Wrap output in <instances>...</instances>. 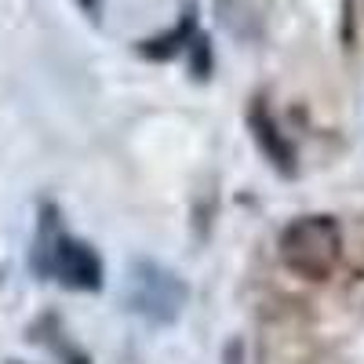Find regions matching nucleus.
I'll use <instances>...</instances> for the list:
<instances>
[{"label":"nucleus","instance_id":"obj_6","mask_svg":"<svg viewBox=\"0 0 364 364\" xmlns=\"http://www.w3.org/2000/svg\"><path fill=\"white\" fill-rule=\"evenodd\" d=\"M77 4H80L87 15H99V0H77Z\"/></svg>","mask_w":364,"mask_h":364},{"label":"nucleus","instance_id":"obj_3","mask_svg":"<svg viewBox=\"0 0 364 364\" xmlns=\"http://www.w3.org/2000/svg\"><path fill=\"white\" fill-rule=\"evenodd\" d=\"M186 284L178 281V273L164 269L161 262L139 259L128 269V288H124V302L128 310L139 314L142 321L154 324H171L178 317V310L186 306Z\"/></svg>","mask_w":364,"mask_h":364},{"label":"nucleus","instance_id":"obj_5","mask_svg":"<svg viewBox=\"0 0 364 364\" xmlns=\"http://www.w3.org/2000/svg\"><path fill=\"white\" fill-rule=\"evenodd\" d=\"M190 29H193V15L182 18V26L171 29V33H164V37H157V41L142 44V55H146V58H171V55L182 48V41L190 37Z\"/></svg>","mask_w":364,"mask_h":364},{"label":"nucleus","instance_id":"obj_2","mask_svg":"<svg viewBox=\"0 0 364 364\" xmlns=\"http://www.w3.org/2000/svg\"><path fill=\"white\" fill-rule=\"evenodd\" d=\"M343 259V230L331 215H302L281 233V262L302 281H328Z\"/></svg>","mask_w":364,"mask_h":364},{"label":"nucleus","instance_id":"obj_1","mask_svg":"<svg viewBox=\"0 0 364 364\" xmlns=\"http://www.w3.org/2000/svg\"><path fill=\"white\" fill-rule=\"evenodd\" d=\"M33 266L44 277H55L58 284H66L73 291H99L102 288V259L95 248L84 240L70 237L58 223L55 208H44L37 248H33Z\"/></svg>","mask_w":364,"mask_h":364},{"label":"nucleus","instance_id":"obj_4","mask_svg":"<svg viewBox=\"0 0 364 364\" xmlns=\"http://www.w3.org/2000/svg\"><path fill=\"white\" fill-rule=\"evenodd\" d=\"M252 132H255V142H259V149L269 157V164L277 168V171H291L295 168V149H291V142L281 135V128L273 124V117L262 109V106H255L252 109Z\"/></svg>","mask_w":364,"mask_h":364}]
</instances>
